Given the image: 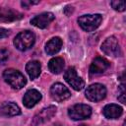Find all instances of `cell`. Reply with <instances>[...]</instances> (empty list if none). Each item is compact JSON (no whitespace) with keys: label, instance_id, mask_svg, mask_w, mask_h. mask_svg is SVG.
I'll use <instances>...</instances> for the list:
<instances>
[{"label":"cell","instance_id":"obj_23","mask_svg":"<svg viewBox=\"0 0 126 126\" xmlns=\"http://www.w3.org/2000/svg\"><path fill=\"white\" fill-rule=\"evenodd\" d=\"M118 100L122 103H125V92H124V90H122V92L118 95Z\"/></svg>","mask_w":126,"mask_h":126},{"label":"cell","instance_id":"obj_12","mask_svg":"<svg viewBox=\"0 0 126 126\" xmlns=\"http://www.w3.org/2000/svg\"><path fill=\"white\" fill-rule=\"evenodd\" d=\"M41 99V94L34 89L29 90L23 97V103L26 107L28 108H32L33 107L39 100Z\"/></svg>","mask_w":126,"mask_h":126},{"label":"cell","instance_id":"obj_3","mask_svg":"<svg viewBox=\"0 0 126 126\" xmlns=\"http://www.w3.org/2000/svg\"><path fill=\"white\" fill-rule=\"evenodd\" d=\"M102 16L100 14H87L78 18L79 26L85 32H93L101 24Z\"/></svg>","mask_w":126,"mask_h":126},{"label":"cell","instance_id":"obj_20","mask_svg":"<svg viewBox=\"0 0 126 126\" xmlns=\"http://www.w3.org/2000/svg\"><path fill=\"white\" fill-rule=\"evenodd\" d=\"M8 58H9V51L5 48L1 49L0 50V64L1 65L5 64L6 61L8 60Z\"/></svg>","mask_w":126,"mask_h":126},{"label":"cell","instance_id":"obj_19","mask_svg":"<svg viewBox=\"0 0 126 126\" xmlns=\"http://www.w3.org/2000/svg\"><path fill=\"white\" fill-rule=\"evenodd\" d=\"M110 5H111V7H112L115 11L122 12V11L125 10L126 3H125V1H111V2H110Z\"/></svg>","mask_w":126,"mask_h":126},{"label":"cell","instance_id":"obj_17","mask_svg":"<svg viewBox=\"0 0 126 126\" xmlns=\"http://www.w3.org/2000/svg\"><path fill=\"white\" fill-rule=\"evenodd\" d=\"M26 71L29 74L30 78L32 80H34V79H36L39 76V74L41 72V65L36 60L30 61L26 65Z\"/></svg>","mask_w":126,"mask_h":126},{"label":"cell","instance_id":"obj_5","mask_svg":"<svg viewBox=\"0 0 126 126\" xmlns=\"http://www.w3.org/2000/svg\"><path fill=\"white\" fill-rule=\"evenodd\" d=\"M86 97L91 101H99L102 100L106 95V88L101 84H93L89 86L86 90Z\"/></svg>","mask_w":126,"mask_h":126},{"label":"cell","instance_id":"obj_4","mask_svg":"<svg viewBox=\"0 0 126 126\" xmlns=\"http://www.w3.org/2000/svg\"><path fill=\"white\" fill-rule=\"evenodd\" d=\"M68 115L71 119L76 120V121L87 119L92 115V107L87 104L78 103L69 108Z\"/></svg>","mask_w":126,"mask_h":126},{"label":"cell","instance_id":"obj_22","mask_svg":"<svg viewBox=\"0 0 126 126\" xmlns=\"http://www.w3.org/2000/svg\"><path fill=\"white\" fill-rule=\"evenodd\" d=\"M9 34H10V31H8L4 28H0V39L4 38V37H7Z\"/></svg>","mask_w":126,"mask_h":126},{"label":"cell","instance_id":"obj_21","mask_svg":"<svg viewBox=\"0 0 126 126\" xmlns=\"http://www.w3.org/2000/svg\"><path fill=\"white\" fill-rule=\"evenodd\" d=\"M39 1H22L21 5L25 8H29L31 5H34V4H38Z\"/></svg>","mask_w":126,"mask_h":126},{"label":"cell","instance_id":"obj_16","mask_svg":"<svg viewBox=\"0 0 126 126\" xmlns=\"http://www.w3.org/2000/svg\"><path fill=\"white\" fill-rule=\"evenodd\" d=\"M62 44H63V42L60 37H58V36L52 37L45 44V52L48 55H54L60 51Z\"/></svg>","mask_w":126,"mask_h":126},{"label":"cell","instance_id":"obj_14","mask_svg":"<svg viewBox=\"0 0 126 126\" xmlns=\"http://www.w3.org/2000/svg\"><path fill=\"white\" fill-rule=\"evenodd\" d=\"M102 113H103L104 117H106L107 119H117L122 115L123 108L118 104L111 103V104H107L103 107Z\"/></svg>","mask_w":126,"mask_h":126},{"label":"cell","instance_id":"obj_15","mask_svg":"<svg viewBox=\"0 0 126 126\" xmlns=\"http://www.w3.org/2000/svg\"><path fill=\"white\" fill-rule=\"evenodd\" d=\"M20 114H21V109L15 102H12V101L5 102L0 107V115L2 116L12 117V116L20 115Z\"/></svg>","mask_w":126,"mask_h":126},{"label":"cell","instance_id":"obj_6","mask_svg":"<svg viewBox=\"0 0 126 126\" xmlns=\"http://www.w3.org/2000/svg\"><path fill=\"white\" fill-rule=\"evenodd\" d=\"M101 51L112 57H117L120 56L121 51H120V45L118 42V39L115 36H109L107 37L101 44Z\"/></svg>","mask_w":126,"mask_h":126},{"label":"cell","instance_id":"obj_10","mask_svg":"<svg viewBox=\"0 0 126 126\" xmlns=\"http://www.w3.org/2000/svg\"><path fill=\"white\" fill-rule=\"evenodd\" d=\"M54 15L50 12H44L41 13L39 15L34 16L32 20H31V24L38 29H45L47 28L50 23L54 20Z\"/></svg>","mask_w":126,"mask_h":126},{"label":"cell","instance_id":"obj_2","mask_svg":"<svg viewBox=\"0 0 126 126\" xmlns=\"http://www.w3.org/2000/svg\"><path fill=\"white\" fill-rule=\"evenodd\" d=\"M34 41V33L31 31H24L16 35L14 39V45L20 51H27L33 46Z\"/></svg>","mask_w":126,"mask_h":126},{"label":"cell","instance_id":"obj_9","mask_svg":"<svg viewBox=\"0 0 126 126\" xmlns=\"http://www.w3.org/2000/svg\"><path fill=\"white\" fill-rule=\"evenodd\" d=\"M56 107L54 105H50L48 107L42 108L32 119V126H40L41 124L48 121L50 118L53 117V115L56 113Z\"/></svg>","mask_w":126,"mask_h":126},{"label":"cell","instance_id":"obj_1","mask_svg":"<svg viewBox=\"0 0 126 126\" xmlns=\"http://www.w3.org/2000/svg\"><path fill=\"white\" fill-rule=\"evenodd\" d=\"M3 78L5 82L14 90H20L27 84V79L25 76L16 69H6L3 72Z\"/></svg>","mask_w":126,"mask_h":126},{"label":"cell","instance_id":"obj_24","mask_svg":"<svg viewBox=\"0 0 126 126\" xmlns=\"http://www.w3.org/2000/svg\"><path fill=\"white\" fill-rule=\"evenodd\" d=\"M50 126H62L60 123H54V124H52V125H50Z\"/></svg>","mask_w":126,"mask_h":126},{"label":"cell","instance_id":"obj_11","mask_svg":"<svg viewBox=\"0 0 126 126\" xmlns=\"http://www.w3.org/2000/svg\"><path fill=\"white\" fill-rule=\"evenodd\" d=\"M109 68V62L102 58V57H96L92 62L90 66V73L92 75H98L104 73Z\"/></svg>","mask_w":126,"mask_h":126},{"label":"cell","instance_id":"obj_8","mask_svg":"<svg viewBox=\"0 0 126 126\" xmlns=\"http://www.w3.org/2000/svg\"><path fill=\"white\" fill-rule=\"evenodd\" d=\"M50 95L53 100L61 102L71 96V93L67 87L61 83H55L50 88Z\"/></svg>","mask_w":126,"mask_h":126},{"label":"cell","instance_id":"obj_18","mask_svg":"<svg viewBox=\"0 0 126 126\" xmlns=\"http://www.w3.org/2000/svg\"><path fill=\"white\" fill-rule=\"evenodd\" d=\"M64 59L61 57H54L48 62V69L52 74H59L64 68Z\"/></svg>","mask_w":126,"mask_h":126},{"label":"cell","instance_id":"obj_7","mask_svg":"<svg viewBox=\"0 0 126 126\" xmlns=\"http://www.w3.org/2000/svg\"><path fill=\"white\" fill-rule=\"evenodd\" d=\"M64 79L65 81L75 90V91H81L85 87L84 80L78 76L77 71L74 67L68 68L64 73Z\"/></svg>","mask_w":126,"mask_h":126},{"label":"cell","instance_id":"obj_13","mask_svg":"<svg viewBox=\"0 0 126 126\" xmlns=\"http://www.w3.org/2000/svg\"><path fill=\"white\" fill-rule=\"evenodd\" d=\"M23 18V15L11 8H5V7H0V23H8V22H13L17 21Z\"/></svg>","mask_w":126,"mask_h":126}]
</instances>
